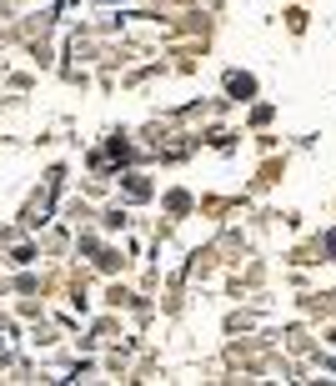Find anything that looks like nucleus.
<instances>
[{"label":"nucleus","mask_w":336,"mask_h":386,"mask_svg":"<svg viewBox=\"0 0 336 386\" xmlns=\"http://www.w3.org/2000/svg\"><path fill=\"white\" fill-rule=\"evenodd\" d=\"M226 86H231V90H236V95H251V90H256V81H251V76H231V81H226Z\"/></svg>","instance_id":"nucleus-1"}]
</instances>
